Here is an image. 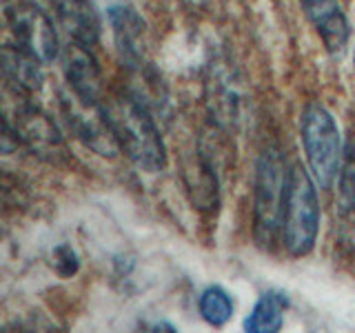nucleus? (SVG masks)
<instances>
[{"mask_svg": "<svg viewBox=\"0 0 355 333\" xmlns=\"http://www.w3.org/2000/svg\"><path fill=\"white\" fill-rule=\"evenodd\" d=\"M300 138L309 171L320 189H331L342 169V136L333 114L322 105H309L300 118Z\"/></svg>", "mask_w": 355, "mask_h": 333, "instance_id": "nucleus-4", "label": "nucleus"}, {"mask_svg": "<svg viewBox=\"0 0 355 333\" xmlns=\"http://www.w3.org/2000/svg\"><path fill=\"white\" fill-rule=\"evenodd\" d=\"M103 114L116 138L118 149L127 153L131 162L149 173H158L166 164V149L160 129L138 98H118L116 103H103Z\"/></svg>", "mask_w": 355, "mask_h": 333, "instance_id": "nucleus-1", "label": "nucleus"}, {"mask_svg": "<svg viewBox=\"0 0 355 333\" xmlns=\"http://www.w3.org/2000/svg\"><path fill=\"white\" fill-rule=\"evenodd\" d=\"M51 266L60 278H71L78 273V269H80V260H78V255L71 249V244L62 242V244H58V247H53Z\"/></svg>", "mask_w": 355, "mask_h": 333, "instance_id": "nucleus-15", "label": "nucleus"}, {"mask_svg": "<svg viewBox=\"0 0 355 333\" xmlns=\"http://www.w3.org/2000/svg\"><path fill=\"white\" fill-rule=\"evenodd\" d=\"M5 122L9 125L7 118ZM11 129H14L16 144L20 142L22 147L29 149L33 155H38L40 160L51 162V164H62L69 160V149H67L64 138L60 136L58 127H55L53 120L38 107L27 105V107L16 109L14 127Z\"/></svg>", "mask_w": 355, "mask_h": 333, "instance_id": "nucleus-5", "label": "nucleus"}, {"mask_svg": "<svg viewBox=\"0 0 355 333\" xmlns=\"http://www.w3.org/2000/svg\"><path fill=\"white\" fill-rule=\"evenodd\" d=\"M7 20L16 42L47 65L53 62L60 53L58 36L53 22L44 11L33 3H18L7 11Z\"/></svg>", "mask_w": 355, "mask_h": 333, "instance_id": "nucleus-6", "label": "nucleus"}, {"mask_svg": "<svg viewBox=\"0 0 355 333\" xmlns=\"http://www.w3.org/2000/svg\"><path fill=\"white\" fill-rule=\"evenodd\" d=\"M64 76L73 96L85 107H100L105 103V87L100 67L87 44L73 42L64 53Z\"/></svg>", "mask_w": 355, "mask_h": 333, "instance_id": "nucleus-7", "label": "nucleus"}, {"mask_svg": "<svg viewBox=\"0 0 355 333\" xmlns=\"http://www.w3.org/2000/svg\"><path fill=\"white\" fill-rule=\"evenodd\" d=\"M320 233L318 185L300 164L288 166V185L282 214L280 244L291 258H304L315 249Z\"/></svg>", "mask_w": 355, "mask_h": 333, "instance_id": "nucleus-2", "label": "nucleus"}, {"mask_svg": "<svg viewBox=\"0 0 355 333\" xmlns=\"http://www.w3.org/2000/svg\"><path fill=\"white\" fill-rule=\"evenodd\" d=\"M198 311L207 325L220 329L233 318V300L222 287H207L198 298Z\"/></svg>", "mask_w": 355, "mask_h": 333, "instance_id": "nucleus-13", "label": "nucleus"}, {"mask_svg": "<svg viewBox=\"0 0 355 333\" xmlns=\"http://www.w3.org/2000/svg\"><path fill=\"white\" fill-rule=\"evenodd\" d=\"M109 25L116 33V40L120 44V51L127 56L129 60H140V49H138V40L142 36V20L133 14L131 9H125V7H114L109 9Z\"/></svg>", "mask_w": 355, "mask_h": 333, "instance_id": "nucleus-12", "label": "nucleus"}, {"mask_svg": "<svg viewBox=\"0 0 355 333\" xmlns=\"http://www.w3.org/2000/svg\"><path fill=\"white\" fill-rule=\"evenodd\" d=\"M288 300L280 291H266L251 309L249 318L244 320V331L249 333H275L284 325V311Z\"/></svg>", "mask_w": 355, "mask_h": 333, "instance_id": "nucleus-11", "label": "nucleus"}, {"mask_svg": "<svg viewBox=\"0 0 355 333\" xmlns=\"http://www.w3.org/2000/svg\"><path fill=\"white\" fill-rule=\"evenodd\" d=\"M353 65H355V49H353Z\"/></svg>", "mask_w": 355, "mask_h": 333, "instance_id": "nucleus-16", "label": "nucleus"}, {"mask_svg": "<svg viewBox=\"0 0 355 333\" xmlns=\"http://www.w3.org/2000/svg\"><path fill=\"white\" fill-rule=\"evenodd\" d=\"M288 185V166L277 149H266L255 169L253 196V238L262 249L280 242L282 214Z\"/></svg>", "mask_w": 355, "mask_h": 333, "instance_id": "nucleus-3", "label": "nucleus"}, {"mask_svg": "<svg viewBox=\"0 0 355 333\" xmlns=\"http://www.w3.org/2000/svg\"><path fill=\"white\" fill-rule=\"evenodd\" d=\"M302 9L327 51L340 56L351 38V25L340 0H302Z\"/></svg>", "mask_w": 355, "mask_h": 333, "instance_id": "nucleus-8", "label": "nucleus"}, {"mask_svg": "<svg viewBox=\"0 0 355 333\" xmlns=\"http://www.w3.org/2000/svg\"><path fill=\"white\" fill-rule=\"evenodd\" d=\"M340 209L342 216L355 220V142L351 140L344 149V158H342V169H340Z\"/></svg>", "mask_w": 355, "mask_h": 333, "instance_id": "nucleus-14", "label": "nucleus"}, {"mask_svg": "<svg viewBox=\"0 0 355 333\" xmlns=\"http://www.w3.org/2000/svg\"><path fill=\"white\" fill-rule=\"evenodd\" d=\"M51 3L55 7V14L62 20V25L71 33L73 42L92 47L98 40L100 25L89 0H51Z\"/></svg>", "mask_w": 355, "mask_h": 333, "instance_id": "nucleus-10", "label": "nucleus"}, {"mask_svg": "<svg viewBox=\"0 0 355 333\" xmlns=\"http://www.w3.org/2000/svg\"><path fill=\"white\" fill-rule=\"evenodd\" d=\"M42 60L20 44L3 47V74L7 85L20 96H29L42 87Z\"/></svg>", "mask_w": 355, "mask_h": 333, "instance_id": "nucleus-9", "label": "nucleus"}]
</instances>
